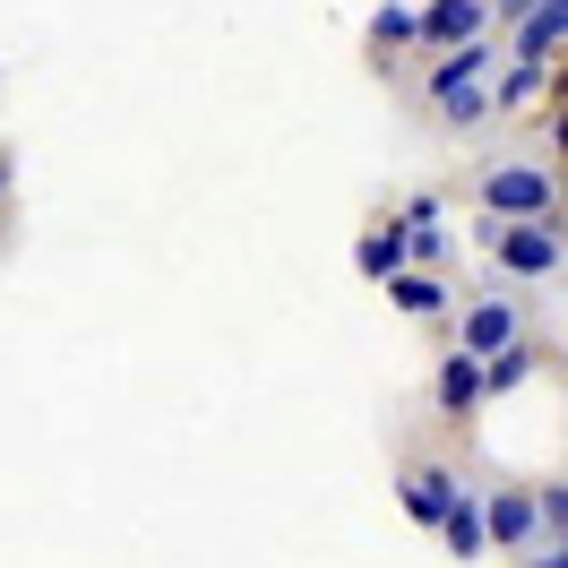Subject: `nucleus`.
Returning a JSON list of instances; mask_svg holds the SVG:
<instances>
[{
	"mask_svg": "<svg viewBox=\"0 0 568 568\" xmlns=\"http://www.w3.org/2000/svg\"><path fill=\"white\" fill-rule=\"evenodd\" d=\"M474 207L483 215H508V224H560V173L551 164H483L474 181Z\"/></svg>",
	"mask_w": 568,
	"mask_h": 568,
	"instance_id": "obj_1",
	"label": "nucleus"
},
{
	"mask_svg": "<svg viewBox=\"0 0 568 568\" xmlns=\"http://www.w3.org/2000/svg\"><path fill=\"white\" fill-rule=\"evenodd\" d=\"M483 258H491L508 284H542V276H560V258H568V233L560 224H508V215H483Z\"/></svg>",
	"mask_w": 568,
	"mask_h": 568,
	"instance_id": "obj_2",
	"label": "nucleus"
},
{
	"mask_svg": "<svg viewBox=\"0 0 568 568\" xmlns=\"http://www.w3.org/2000/svg\"><path fill=\"white\" fill-rule=\"evenodd\" d=\"M465 499H474V491L457 483V465H439V457H423V465H405V474H396V508H405L423 534H439Z\"/></svg>",
	"mask_w": 568,
	"mask_h": 568,
	"instance_id": "obj_3",
	"label": "nucleus"
},
{
	"mask_svg": "<svg viewBox=\"0 0 568 568\" xmlns=\"http://www.w3.org/2000/svg\"><path fill=\"white\" fill-rule=\"evenodd\" d=\"M457 345L483 354V362H499L508 345H526V311H517L508 293H474V302L457 311Z\"/></svg>",
	"mask_w": 568,
	"mask_h": 568,
	"instance_id": "obj_4",
	"label": "nucleus"
},
{
	"mask_svg": "<svg viewBox=\"0 0 568 568\" xmlns=\"http://www.w3.org/2000/svg\"><path fill=\"white\" fill-rule=\"evenodd\" d=\"M430 405L448 414V423H474L483 405H491V362L483 354H439V371H430Z\"/></svg>",
	"mask_w": 568,
	"mask_h": 568,
	"instance_id": "obj_5",
	"label": "nucleus"
},
{
	"mask_svg": "<svg viewBox=\"0 0 568 568\" xmlns=\"http://www.w3.org/2000/svg\"><path fill=\"white\" fill-rule=\"evenodd\" d=\"M499 70H508V61H499V36H483V43H457V52H430L423 95L439 104V95H465V87H491Z\"/></svg>",
	"mask_w": 568,
	"mask_h": 568,
	"instance_id": "obj_6",
	"label": "nucleus"
},
{
	"mask_svg": "<svg viewBox=\"0 0 568 568\" xmlns=\"http://www.w3.org/2000/svg\"><path fill=\"white\" fill-rule=\"evenodd\" d=\"M483 517H491L499 551H542L551 526H542V491H483Z\"/></svg>",
	"mask_w": 568,
	"mask_h": 568,
	"instance_id": "obj_7",
	"label": "nucleus"
},
{
	"mask_svg": "<svg viewBox=\"0 0 568 568\" xmlns=\"http://www.w3.org/2000/svg\"><path fill=\"white\" fill-rule=\"evenodd\" d=\"M499 18L491 0H430L423 9V52H457V43H483Z\"/></svg>",
	"mask_w": 568,
	"mask_h": 568,
	"instance_id": "obj_8",
	"label": "nucleus"
},
{
	"mask_svg": "<svg viewBox=\"0 0 568 568\" xmlns=\"http://www.w3.org/2000/svg\"><path fill=\"white\" fill-rule=\"evenodd\" d=\"M508 61H568V0L534 9L526 27H508Z\"/></svg>",
	"mask_w": 568,
	"mask_h": 568,
	"instance_id": "obj_9",
	"label": "nucleus"
},
{
	"mask_svg": "<svg viewBox=\"0 0 568 568\" xmlns=\"http://www.w3.org/2000/svg\"><path fill=\"white\" fill-rule=\"evenodd\" d=\"M551 78H560V61H508V70L491 78V104H499V112L551 104Z\"/></svg>",
	"mask_w": 568,
	"mask_h": 568,
	"instance_id": "obj_10",
	"label": "nucleus"
},
{
	"mask_svg": "<svg viewBox=\"0 0 568 568\" xmlns=\"http://www.w3.org/2000/svg\"><path fill=\"white\" fill-rule=\"evenodd\" d=\"M388 302L405 311V320H448V276H430V267H405V276H388Z\"/></svg>",
	"mask_w": 568,
	"mask_h": 568,
	"instance_id": "obj_11",
	"label": "nucleus"
},
{
	"mask_svg": "<svg viewBox=\"0 0 568 568\" xmlns=\"http://www.w3.org/2000/svg\"><path fill=\"white\" fill-rule=\"evenodd\" d=\"M405 267H414V250H405V224H371V233H362V276L371 284H388V276H405Z\"/></svg>",
	"mask_w": 568,
	"mask_h": 568,
	"instance_id": "obj_12",
	"label": "nucleus"
},
{
	"mask_svg": "<svg viewBox=\"0 0 568 568\" xmlns=\"http://www.w3.org/2000/svg\"><path fill=\"white\" fill-rule=\"evenodd\" d=\"M423 43V9L414 0H379L371 9V52H414Z\"/></svg>",
	"mask_w": 568,
	"mask_h": 568,
	"instance_id": "obj_13",
	"label": "nucleus"
},
{
	"mask_svg": "<svg viewBox=\"0 0 568 568\" xmlns=\"http://www.w3.org/2000/svg\"><path fill=\"white\" fill-rule=\"evenodd\" d=\"M439 542H448L457 560H483V551H491V517H483V491H474V499L457 508V517L439 526Z\"/></svg>",
	"mask_w": 568,
	"mask_h": 568,
	"instance_id": "obj_14",
	"label": "nucleus"
},
{
	"mask_svg": "<svg viewBox=\"0 0 568 568\" xmlns=\"http://www.w3.org/2000/svg\"><path fill=\"white\" fill-rule=\"evenodd\" d=\"M491 87H465V95H439V104H430V121H439V130H474V121H491Z\"/></svg>",
	"mask_w": 568,
	"mask_h": 568,
	"instance_id": "obj_15",
	"label": "nucleus"
},
{
	"mask_svg": "<svg viewBox=\"0 0 568 568\" xmlns=\"http://www.w3.org/2000/svg\"><path fill=\"white\" fill-rule=\"evenodd\" d=\"M534 371H542V354H534V336H526V345H508V354L491 362V396H517Z\"/></svg>",
	"mask_w": 568,
	"mask_h": 568,
	"instance_id": "obj_16",
	"label": "nucleus"
},
{
	"mask_svg": "<svg viewBox=\"0 0 568 568\" xmlns=\"http://www.w3.org/2000/svg\"><path fill=\"white\" fill-rule=\"evenodd\" d=\"M542 526H551V542H568V483H542Z\"/></svg>",
	"mask_w": 568,
	"mask_h": 568,
	"instance_id": "obj_17",
	"label": "nucleus"
},
{
	"mask_svg": "<svg viewBox=\"0 0 568 568\" xmlns=\"http://www.w3.org/2000/svg\"><path fill=\"white\" fill-rule=\"evenodd\" d=\"M534 9H551V0H491V18H499V27H526Z\"/></svg>",
	"mask_w": 568,
	"mask_h": 568,
	"instance_id": "obj_18",
	"label": "nucleus"
},
{
	"mask_svg": "<svg viewBox=\"0 0 568 568\" xmlns=\"http://www.w3.org/2000/svg\"><path fill=\"white\" fill-rule=\"evenodd\" d=\"M517 568H568V542H542V551H526Z\"/></svg>",
	"mask_w": 568,
	"mask_h": 568,
	"instance_id": "obj_19",
	"label": "nucleus"
},
{
	"mask_svg": "<svg viewBox=\"0 0 568 568\" xmlns=\"http://www.w3.org/2000/svg\"><path fill=\"white\" fill-rule=\"evenodd\" d=\"M551 146L568 155V104H551Z\"/></svg>",
	"mask_w": 568,
	"mask_h": 568,
	"instance_id": "obj_20",
	"label": "nucleus"
},
{
	"mask_svg": "<svg viewBox=\"0 0 568 568\" xmlns=\"http://www.w3.org/2000/svg\"><path fill=\"white\" fill-rule=\"evenodd\" d=\"M9 173H18V164H9V146H0V190H9Z\"/></svg>",
	"mask_w": 568,
	"mask_h": 568,
	"instance_id": "obj_21",
	"label": "nucleus"
}]
</instances>
